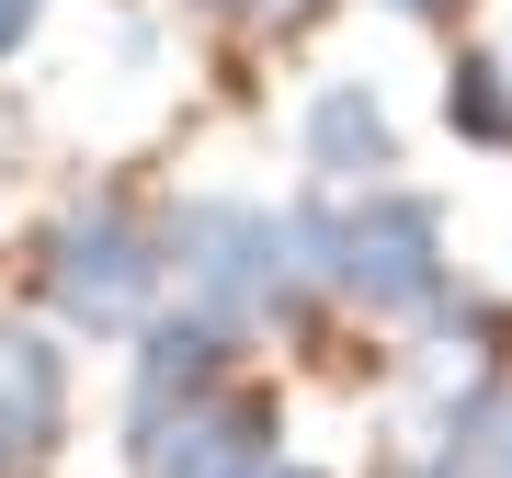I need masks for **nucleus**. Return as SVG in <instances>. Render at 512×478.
I'll list each match as a JSON object with an SVG mask.
<instances>
[{
    "label": "nucleus",
    "mask_w": 512,
    "mask_h": 478,
    "mask_svg": "<svg viewBox=\"0 0 512 478\" xmlns=\"http://www.w3.org/2000/svg\"><path fill=\"white\" fill-rule=\"evenodd\" d=\"M183 262V296L217 331H262V319H296V296L319 274V217H274V205H239V194H194L160 239Z\"/></svg>",
    "instance_id": "f257e3e1"
},
{
    "label": "nucleus",
    "mask_w": 512,
    "mask_h": 478,
    "mask_svg": "<svg viewBox=\"0 0 512 478\" xmlns=\"http://www.w3.org/2000/svg\"><path fill=\"white\" fill-rule=\"evenodd\" d=\"M319 274L342 296H365L376 319H433L456 296V262H444V205L376 183L353 217H319Z\"/></svg>",
    "instance_id": "f03ea898"
},
{
    "label": "nucleus",
    "mask_w": 512,
    "mask_h": 478,
    "mask_svg": "<svg viewBox=\"0 0 512 478\" xmlns=\"http://www.w3.org/2000/svg\"><path fill=\"white\" fill-rule=\"evenodd\" d=\"M160 239H148L126 205H69V217L46 228V251H35V285H46V308L69 319V331H92V342H114V331H148V308H160Z\"/></svg>",
    "instance_id": "7ed1b4c3"
},
{
    "label": "nucleus",
    "mask_w": 512,
    "mask_h": 478,
    "mask_svg": "<svg viewBox=\"0 0 512 478\" xmlns=\"http://www.w3.org/2000/svg\"><path fill=\"white\" fill-rule=\"evenodd\" d=\"M274 444H285L274 399H262V387H217L205 410H183L171 433L137 444V478H274L285 467Z\"/></svg>",
    "instance_id": "20e7f679"
},
{
    "label": "nucleus",
    "mask_w": 512,
    "mask_h": 478,
    "mask_svg": "<svg viewBox=\"0 0 512 478\" xmlns=\"http://www.w3.org/2000/svg\"><path fill=\"white\" fill-rule=\"evenodd\" d=\"M228 353H239V331H217L205 308L148 319V331H137V376H126V433L148 444V433L183 422V410H205L228 387ZM137 444H126V456H137Z\"/></svg>",
    "instance_id": "39448f33"
},
{
    "label": "nucleus",
    "mask_w": 512,
    "mask_h": 478,
    "mask_svg": "<svg viewBox=\"0 0 512 478\" xmlns=\"http://www.w3.org/2000/svg\"><path fill=\"white\" fill-rule=\"evenodd\" d=\"M69 444V353L46 331H0V478L46 467Z\"/></svg>",
    "instance_id": "423d86ee"
},
{
    "label": "nucleus",
    "mask_w": 512,
    "mask_h": 478,
    "mask_svg": "<svg viewBox=\"0 0 512 478\" xmlns=\"http://www.w3.org/2000/svg\"><path fill=\"white\" fill-rule=\"evenodd\" d=\"M296 148H308L319 183H387L399 171V126H387V103L365 92V80H330V92L308 103V126H296Z\"/></svg>",
    "instance_id": "0eeeda50"
},
{
    "label": "nucleus",
    "mask_w": 512,
    "mask_h": 478,
    "mask_svg": "<svg viewBox=\"0 0 512 478\" xmlns=\"http://www.w3.org/2000/svg\"><path fill=\"white\" fill-rule=\"evenodd\" d=\"M444 114H456L467 137H490V148H512V80L490 69V57H467V69L444 80Z\"/></svg>",
    "instance_id": "6e6552de"
},
{
    "label": "nucleus",
    "mask_w": 512,
    "mask_h": 478,
    "mask_svg": "<svg viewBox=\"0 0 512 478\" xmlns=\"http://www.w3.org/2000/svg\"><path fill=\"white\" fill-rule=\"evenodd\" d=\"M35 12H46V0H0V57H12L23 35H35Z\"/></svg>",
    "instance_id": "1a4fd4ad"
},
{
    "label": "nucleus",
    "mask_w": 512,
    "mask_h": 478,
    "mask_svg": "<svg viewBox=\"0 0 512 478\" xmlns=\"http://www.w3.org/2000/svg\"><path fill=\"white\" fill-rule=\"evenodd\" d=\"M490 444H501V478H512V399H501V433H490Z\"/></svg>",
    "instance_id": "9d476101"
},
{
    "label": "nucleus",
    "mask_w": 512,
    "mask_h": 478,
    "mask_svg": "<svg viewBox=\"0 0 512 478\" xmlns=\"http://www.w3.org/2000/svg\"><path fill=\"white\" fill-rule=\"evenodd\" d=\"M399 12H456V0H399Z\"/></svg>",
    "instance_id": "9b49d317"
},
{
    "label": "nucleus",
    "mask_w": 512,
    "mask_h": 478,
    "mask_svg": "<svg viewBox=\"0 0 512 478\" xmlns=\"http://www.w3.org/2000/svg\"><path fill=\"white\" fill-rule=\"evenodd\" d=\"M262 12H296V0H262Z\"/></svg>",
    "instance_id": "f8f14e48"
}]
</instances>
